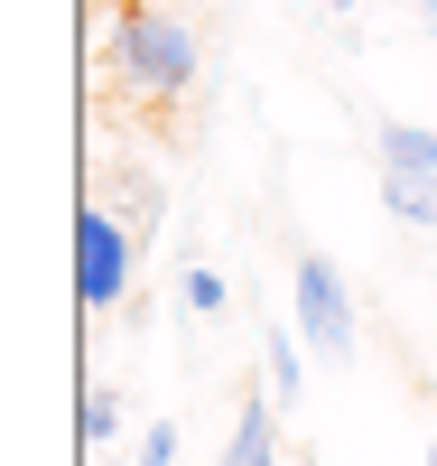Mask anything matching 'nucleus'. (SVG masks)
Listing matches in <instances>:
<instances>
[{"label": "nucleus", "instance_id": "nucleus-2", "mask_svg": "<svg viewBox=\"0 0 437 466\" xmlns=\"http://www.w3.org/2000/svg\"><path fill=\"white\" fill-rule=\"evenodd\" d=\"M131 233L140 224H112V206L74 215V299L84 308H122V289H131Z\"/></svg>", "mask_w": 437, "mask_h": 466}, {"label": "nucleus", "instance_id": "nucleus-9", "mask_svg": "<svg viewBox=\"0 0 437 466\" xmlns=\"http://www.w3.org/2000/svg\"><path fill=\"white\" fill-rule=\"evenodd\" d=\"M186 308H195V318H214V308H223V280H214V270H186Z\"/></svg>", "mask_w": 437, "mask_h": 466}, {"label": "nucleus", "instance_id": "nucleus-5", "mask_svg": "<svg viewBox=\"0 0 437 466\" xmlns=\"http://www.w3.org/2000/svg\"><path fill=\"white\" fill-rule=\"evenodd\" d=\"M382 206L401 224H437V177L428 168H382Z\"/></svg>", "mask_w": 437, "mask_h": 466}, {"label": "nucleus", "instance_id": "nucleus-13", "mask_svg": "<svg viewBox=\"0 0 437 466\" xmlns=\"http://www.w3.org/2000/svg\"><path fill=\"white\" fill-rule=\"evenodd\" d=\"M428 466H437V439H428Z\"/></svg>", "mask_w": 437, "mask_h": 466}, {"label": "nucleus", "instance_id": "nucleus-3", "mask_svg": "<svg viewBox=\"0 0 437 466\" xmlns=\"http://www.w3.org/2000/svg\"><path fill=\"white\" fill-rule=\"evenodd\" d=\"M298 336H307V355H326V364L353 355V289H344V270L326 252H298Z\"/></svg>", "mask_w": 437, "mask_h": 466}, {"label": "nucleus", "instance_id": "nucleus-6", "mask_svg": "<svg viewBox=\"0 0 437 466\" xmlns=\"http://www.w3.org/2000/svg\"><path fill=\"white\" fill-rule=\"evenodd\" d=\"M382 168H428V177H437V131H419V122H382Z\"/></svg>", "mask_w": 437, "mask_h": 466}, {"label": "nucleus", "instance_id": "nucleus-8", "mask_svg": "<svg viewBox=\"0 0 437 466\" xmlns=\"http://www.w3.org/2000/svg\"><path fill=\"white\" fill-rule=\"evenodd\" d=\"M112 439H122V392L94 382V392H84V448H112Z\"/></svg>", "mask_w": 437, "mask_h": 466}, {"label": "nucleus", "instance_id": "nucleus-12", "mask_svg": "<svg viewBox=\"0 0 437 466\" xmlns=\"http://www.w3.org/2000/svg\"><path fill=\"white\" fill-rule=\"evenodd\" d=\"M326 10H353V0H326Z\"/></svg>", "mask_w": 437, "mask_h": 466}, {"label": "nucleus", "instance_id": "nucleus-10", "mask_svg": "<svg viewBox=\"0 0 437 466\" xmlns=\"http://www.w3.org/2000/svg\"><path fill=\"white\" fill-rule=\"evenodd\" d=\"M140 466H177V420H158V430L140 439Z\"/></svg>", "mask_w": 437, "mask_h": 466}, {"label": "nucleus", "instance_id": "nucleus-11", "mask_svg": "<svg viewBox=\"0 0 437 466\" xmlns=\"http://www.w3.org/2000/svg\"><path fill=\"white\" fill-rule=\"evenodd\" d=\"M419 19H428V28H437V0H419Z\"/></svg>", "mask_w": 437, "mask_h": 466}, {"label": "nucleus", "instance_id": "nucleus-4", "mask_svg": "<svg viewBox=\"0 0 437 466\" xmlns=\"http://www.w3.org/2000/svg\"><path fill=\"white\" fill-rule=\"evenodd\" d=\"M223 466H280V401H243L233 410V439H223Z\"/></svg>", "mask_w": 437, "mask_h": 466}, {"label": "nucleus", "instance_id": "nucleus-7", "mask_svg": "<svg viewBox=\"0 0 437 466\" xmlns=\"http://www.w3.org/2000/svg\"><path fill=\"white\" fill-rule=\"evenodd\" d=\"M298 345H307V336H270V401H298V382H307Z\"/></svg>", "mask_w": 437, "mask_h": 466}, {"label": "nucleus", "instance_id": "nucleus-1", "mask_svg": "<svg viewBox=\"0 0 437 466\" xmlns=\"http://www.w3.org/2000/svg\"><path fill=\"white\" fill-rule=\"evenodd\" d=\"M112 85H122L131 103H149V112L186 103V85H195V28L177 10H158V0H122V19H112Z\"/></svg>", "mask_w": 437, "mask_h": 466}]
</instances>
